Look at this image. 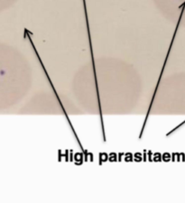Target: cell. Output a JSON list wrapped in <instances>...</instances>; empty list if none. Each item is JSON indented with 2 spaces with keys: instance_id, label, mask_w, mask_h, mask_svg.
<instances>
[{
  "instance_id": "6da1fadb",
  "label": "cell",
  "mask_w": 185,
  "mask_h": 203,
  "mask_svg": "<svg viewBox=\"0 0 185 203\" xmlns=\"http://www.w3.org/2000/svg\"><path fill=\"white\" fill-rule=\"evenodd\" d=\"M154 2L171 17L185 22V0H154Z\"/></svg>"
}]
</instances>
